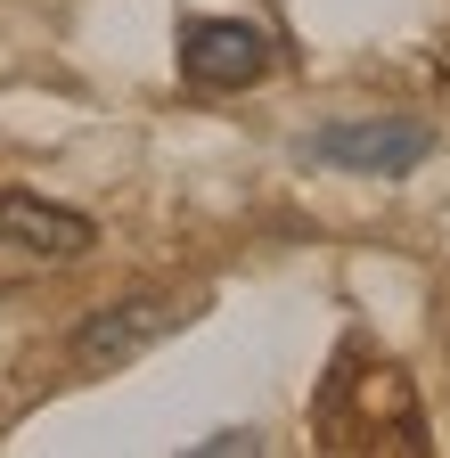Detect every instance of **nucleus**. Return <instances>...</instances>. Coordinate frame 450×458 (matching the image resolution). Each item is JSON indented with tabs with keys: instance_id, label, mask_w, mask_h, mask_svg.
<instances>
[{
	"instance_id": "f03ea898",
	"label": "nucleus",
	"mask_w": 450,
	"mask_h": 458,
	"mask_svg": "<svg viewBox=\"0 0 450 458\" xmlns=\"http://www.w3.org/2000/svg\"><path fill=\"white\" fill-rule=\"evenodd\" d=\"M189 311L197 303H181V295H115V303H98L82 327H74V369H90V377H106V369H132L140 352H156L173 327H189Z\"/></svg>"
},
{
	"instance_id": "f257e3e1",
	"label": "nucleus",
	"mask_w": 450,
	"mask_h": 458,
	"mask_svg": "<svg viewBox=\"0 0 450 458\" xmlns=\"http://www.w3.org/2000/svg\"><path fill=\"white\" fill-rule=\"evenodd\" d=\"M303 156L352 172V181H402L434 156V123H418V114H335L303 140Z\"/></svg>"
},
{
	"instance_id": "20e7f679",
	"label": "nucleus",
	"mask_w": 450,
	"mask_h": 458,
	"mask_svg": "<svg viewBox=\"0 0 450 458\" xmlns=\"http://www.w3.org/2000/svg\"><path fill=\"white\" fill-rule=\"evenodd\" d=\"M0 246L33 254V262H82L98 246V221L74 205H49L33 189H0Z\"/></svg>"
},
{
	"instance_id": "7ed1b4c3",
	"label": "nucleus",
	"mask_w": 450,
	"mask_h": 458,
	"mask_svg": "<svg viewBox=\"0 0 450 458\" xmlns=\"http://www.w3.org/2000/svg\"><path fill=\"white\" fill-rule=\"evenodd\" d=\"M270 33L246 17H189L181 25V74L197 90H254L270 74Z\"/></svg>"
}]
</instances>
